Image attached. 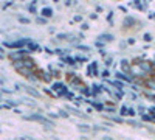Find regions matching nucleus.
<instances>
[{
	"label": "nucleus",
	"mask_w": 155,
	"mask_h": 140,
	"mask_svg": "<svg viewBox=\"0 0 155 140\" xmlns=\"http://www.w3.org/2000/svg\"><path fill=\"white\" fill-rule=\"evenodd\" d=\"M107 20L113 23V12H109V16H107Z\"/></svg>",
	"instance_id": "473e14b6"
},
{
	"label": "nucleus",
	"mask_w": 155,
	"mask_h": 140,
	"mask_svg": "<svg viewBox=\"0 0 155 140\" xmlns=\"http://www.w3.org/2000/svg\"><path fill=\"white\" fill-rule=\"evenodd\" d=\"M144 84H146V87H149V89H152V90H155V78H149Z\"/></svg>",
	"instance_id": "f3484780"
},
{
	"label": "nucleus",
	"mask_w": 155,
	"mask_h": 140,
	"mask_svg": "<svg viewBox=\"0 0 155 140\" xmlns=\"http://www.w3.org/2000/svg\"><path fill=\"white\" fill-rule=\"evenodd\" d=\"M65 111L67 112H71V114H74V115H78V117H85L84 114H81L78 109H74V108H71V106H65Z\"/></svg>",
	"instance_id": "4468645a"
},
{
	"label": "nucleus",
	"mask_w": 155,
	"mask_h": 140,
	"mask_svg": "<svg viewBox=\"0 0 155 140\" xmlns=\"http://www.w3.org/2000/svg\"><path fill=\"white\" fill-rule=\"evenodd\" d=\"M44 80H45V81H51V75H47V73H45V75H44Z\"/></svg>",
	"instance_id": "e433bc0d"
},
{
	"label": "nucleus",
	"mask_w": 155,
	"mask_h": 140,
	"mask_svg": "<svg viewBox=\"0 0 155 140\" xmlns=\"http://www.w3.org/2000/svg\"><path fill=\"white\" fill-rule=\"evenodd\" d=\"M19 22H20V23H27V25H28V23H30V19H28V17H19Z\"/></svg>",
	"instance_id": "c85d7f7f"
},
{
	"label": "nucleus",
	"mask_w": 155,
	"mask_h": 140,
	"mask_svg": "<svg viewBox=\"0 0 155 140\" xmlns=\"http://www.w3.org/2000/svg\"><path fill=\"white\" fill-rule=\"evenodd\" d=\"M45 52H47L48 55H53V50H50V48H45Z\"/></svg>",
	"instance_id": "37998d69"
},
{
	"label": "nucleus",
	"mask_w": 155,
	"mask_h": 140,
	"mask_svg": "<svg viewBox=\"0 0 155 140\" xmlns=\"http://www.w3.org/2000/svg\"><path fill=\"white\" fill-rule=\"evenodd\" d=\"M76 48L82 50V52H85V53H88V52H90V47H88V45H76Z\"/></svg>",
	"instance_id": "412c9836"
},
{
	"label": "nucleus",
	"mask_w": 155,
	"mask_h": 140,
	"mask_svg": "<svg viewBox=\"0 0 155 140\" xmlns=\"http://www.w3.org/2000/svg\"><path fill=\"white\" fill-rule=\"evenodd\" d=\"M137 66L140 67L141 72H144L146 75L147 73H153V64H152V62H149V61H140Z\"/></svg>",
	"instance_id": "20e7f679"
},
{
	"label": "nucleus",
	"mask_w": 155,
	"mask_h": 140,
	"mask_svg": "<svg viewBox=\"0 0 155 140\" xmlns=\"http://www.w3.org/2000/svg\"><path fill=\"white\" fill-rule=\"evenodd\" d=\"M98 39L104 44V42H110V41H113L115 37H113V34H107V33H104V34H99L98 36Z\"/></svg>",
	"instance_id": "9d476101"
},
{
	"label": "nucleus",
	"mask_w": 155,
	"mask_h": 140,
	"mask_svg": "<svg viewBox=\"0 0 155 140\" xmlns=\"http://www.w3.org/2000/svg\"><path fill=\"white\" fill-rule=\"evenodd\" d=\"M95 45H96L98 48H102V47H104V44H102L101 41H96V44H95Z\"/></svg>",
	"instance_id": "f704fd0d"
},
{
	"label": "nucleus",
	"mask_w": 155,
	"mask_h": 140,
	"mask_svg": "<svg viewBox=\"0 0 155 140\" xmlns=\"http://www.w3.org/2000/svg\"><path fill=\"white\" fill-rule=\"evenodd\" d=\"M81 28H82V30H88L90 27H88V23H85V22H82V23H81Z\"/></svg>",
	"instance_id": "2f4dec72"
},
{
	"label": "nucleus",
	"mask_w": 155,
	"mask_h": 140,
	"mask_svg": "<svg viewBox=\"0 0 155 140\" xmlns=\"http://www.w3.org/2000/svg\"><path fill=\"white\" fill-rule=\"evenodd\" d=\"M78 129L82 131V132H90V131H92V128H90L88 125H79V126H78Z\"/></svg>",
	"instance_id": "a211bd4d"
},
{
	"label": "nucleus",
	"mask_w": 155,
	"mask_h": 140,
	"mask_svg": "<svg viewBox=\"0 0 155 140\" xmlns=\"http://www.w3.org/2000/svg\"><path fill=\"white\" fill-rule=\"evenodd\" d=\"M127 109H129V108H126V106H123V108L120 109V115H127Z\"/></svg>",
	"instance_id": "cd10ccee"
},
{
	"label": "nucleus",
	"mask_w": 155,
	"mask_h": 140,
	"mask_svg": "<svg viewBox=\"0 0 155 140\" xmlns=\"http://www.w3.org/2000/svg\"><path fill=\"white\" fill-rule=\"evenodd\" d=\"M127 115H129V117L137 115V111H135V109H132V108H130V109H127Z\"/></svg>",
	"instance_id": "4be33fe9"
},
{
	"label": "nucleus",
	"mask_w": 155,
	"mask_h": 140,
	"mask_svg": "<svg viewBox=\"0 0 155 140\" xmlns=\"http://www.w3.org/2000/svg\"><path fill=\"white\" fill-rule=\"evenodd\" d=\"M87 103H90L95 109H98V111H104V104L102 103H96V101H90V100H87Z\"/></svg>",
	"instance_id": "dca6fc26"
},
{
	"label": "nucleus",
	"mask_w": 155,
	"mask_h": 140,
	"mask_svg": "<svg viewBox=\"0 0 155 140\" xmlns=\"http://www.w3.org/2000/svg\"><path fill=\"white\" fill-rule=\"evenodd\" d=\"M27 50L31 53V52H42V47L39 45V44H36V42H33V41H30L28 44H27Z\"/></svg>",
	"instance_id": "423d86ee"
},
{
	"label": "nucleus",
	"mask_w": 155,
	"mask_h": 140,
	"mask_svg": "<svg viewBox=\"0 0 155 140\" xmlns=\"http://www.w3.org/2000/svg\"><path fill=\"white\" fill-rule=\"evenodd\" d=\"M48 117H53V118H58L59 115H58V114H48Z\"/></svg>",
	"instance_id": "a19ab883"
},
{
	"label": "nucleus",
	"mask_w": 155,
	"mask_h": 140,
	"mask_svg": "<svg viewBox=\"0 0 155 140\" xmlns=\"http://www.w3.org/2000/svg\"><path fill=\"white\" fill-rule=\"evenodd\" d=\"M41 16H42L44 19H50V17H53V9L48 8V6L42 8V11H41Z\"/></svg>",
	"instance_id": "1a4fd4ad"
},
{
	"label": "nucleus",
	"mask_w": 155,
	"mask_h": 140,
	"mask_svg": "<svg viewBox=\"0 0 155 140\" xmlns=\"http://www.w3.org/2000/svg\"><path fill=\"white\" fill-rule=\"evenodd\" d=\"M53 94H54V95H59V97H65V95L68 94L67 86L62 84V83H54V84H53Z\"/></svg>",
	"instance_id": "7ed1b4c3"
},
{
	"label": "nucleus",
	"mask_w": 155,
	"mask_h": 140,
	"mask_svg": "<svg viewBox=\"0 0 155 140\" xmlns=\"http://www.w3.org/2000/svg\"><path fill=\"white\" fill-rule=\"evenodd\" d=\"M116 78H118V80H123V81H127V83H130V81H132L130 76L126 75V73H123V72H116Z\"/></svg>",
	"instance_id": "ddd939ff"
},
{
	"label": "nucleus",
	"mask_w": 155,
	"mask_h": 140,
	"mask_svg": "<svg viewBox=\"0 0 155 140\" xmlns=\"http://www.w3.org/2000/svg\"><path fill=\"white\" fill-rule=\"evenodd\" d=\"M22 76H25V78H30V76H33L34 75V70H30V69H25V67H22V69H19L17 70Z\"/></svg>",
	"instance_id": "9b49d317"
},
{
	"label": "nucleus",
	"mask_w": 155,
	"mask_h": 140,
	"mask_svg": "<svg viewBox=\"0 0 155 140\" xmlns=\"http://www.w3.org/2000/svg\"><path fill=\"white\" fill-rule=\"evenodd\" d=\"M101 75H102V78H109V76H110V73H109V70H104V72H102Z\"/></svg>",
	"instance_id": "7c9ffc66"
},
{
	"label": "nucleus",
	"mask_w": 155,
	"mask_h": 140,
	"mask_svg": "<svg viewBox=\"0 0 155 140\" xmlns=\"http://www.w3.org/2000/svg\"><path fill=\"white\" fill-rule=\"evenodd\" d=\"M59 117H64V118H68V114H67V111H59Z\"/></svg>",
	"instance_id": "a878e982"
},
{
	"label": "nucleus",
	"mask_w": 155,
	"mask_h": 140,
	"mask_svg": "<svg viewBox=\"0 0 155 140\" xmlns=\"http://www.w3.org/2000/svg\"><path fill=\"white\" fill-rule=\"evenodd\" d=\"M22 64H23L25 69H30V70H34V69H36V62H34L31 58H28V56L22 59Z\"/></svg>",
	"instance_id": "39448f33"
},
{
	"label": "nucleus",
	"mask_w": 155,
	"mask_h": 140,
	"mask_svg": "<svg viewBox=\"0 0 155 140\" xmlns=\"http://www.w3.org/2000/svg\"><path fill=\"white\" fill-rule=\"evenodd\" d=\"M123 25H124L126 28H130V27H134V25H137V19H134V17H130V16H127V17H124Z\"/></svg>",
	"instance_id": "0eeeda50"
},
{
	"label": "nucleus",
	"mask_w": 155,
	"mask_h": 140,
	"mask_svg": "<svg viewBox=\"0 0 155 140\" xmlns=\"http://www.w3.org/2000/svg\"><path fill=\"white\" fill-rule=\"evenodd\" d=\"M61 61H62V64H64V62H67L68 66H74V64H76V61H74L73 58H70V56H62Z\"/></svg>",
	"instance_id": "2eb2a0df"
},
{
	"label": "nucleus",
	"mask_w": 155,
	"mask_h": 140,
	"mask_svg": "<svg viewBox=\"0 0 155 140\" xmlns=\"http://www.w3.org/2000/svg\"><path fill=\"white\" fill-rule=\"evenodd\" d=\"M121 69H123V73H126V75L130 73V66H129V61L127 59H123L121 61ZM129 76H130V75H129Z\"/></svg>",
	"instance_id": "f8f14e48"
},
{
	"label": "nucleus",
	"mask_w": 155,
	"mask_h": 140,
	"mask_svg": "<svg viewBox=\"0 0 155 140\" xmlns=\"http://www.w3.org/2000/svg\"><path fill=\"white\" fill-rule=\"evenodd\" d=\"M127 44H129V45H132V44H135V39H134V37H129V41H127Z\"/></svg>",
	"instance_id": "4c0bfd02"
},
{
	"label": "nucleus",
	"mask_w": 155,
	"mask_h": 140,
	"mask_svg": "<svg viewBox=\"0 0 155 140\" xmlns=\"http://www.w3.org/2000/svg\"><path fill=\"white\" fill-rule=\"evenodd\" d=\"M102 140H113L110 135H104V137H102Z\"/></svg>",
	"instance_id": "79ce46f5"
},
{
	"label": "nucleus",
	"mask_w": 155,
	"mask_h": 140,
	"mask_svg": "<svg viewBox=\"0 0 155 140\" xmlns=\"http://www.w3.org/2000/svg\"><path fill=\"white\" fill-rule=\"evenodd\" d=\"M28 9H30L31 12H36V8H34V5H30V6H28Z\"/></svg>",
	"instance_id": "58836bf2"
},
{
	"label": "nucleus",
	"mask_w": 155,
	"mask_h": 140,
	"mask_svg": "<svg viewBox=\"0 0 155 140\" xmlns=\"http://www.w3.org/2000/svg\"><path fill=\"white\" fill-rule=\"evenodd\" d=\"M20 87H23V89H25V92H28V94L33 95L34 98H39V97H41V94H39L37 90H34V87H31V86H25V84H22Z\"/></svg>",
	"instance_id": "6e6552de"
},
{
	"label": "nucleus",
	"mask_w": 155,
	"mask_h": 140,
	"mask_svg": "<svg viewBox=\"0 0 155 140\" xmlns=\"http://www.w3.org/2000/svg\"><path fill=\"white\" fill-rule=\"evenodd\" d=\"M53 53H56V55H61V56H62V55H67V53H68V50H65V48H56Z\"/></svg>",
	"instance_id": "aec40b11"
},
{
	"label": "nucleus",
	"mask_w": 155,
	"mask_h": 140,
	"mask_svg": "<svg viewBox=\"0 0 155 140\" xmlns=\"http://www.w3.org/2000/svg\"><path fill=\"white\" fill-rule=\"evenodd\" d=\"M30 55V52L27 48H22V50H16V52H9L8 53V58L12 61V62H16V61H22L23 58H27Z\"/></svg>",
	"instance_id": "f257e3e1"
},
{
	"label": "nucleus",
	"mask_w": 155,
	"mask_h": 140,
	"mask_svg": "<svg viewBox=\"0 0 155 140\" xmlns=\"http://www.w3.org/2000/svg\"><path fill=\"white\" fill-rule=\"evenodd\" d=\"M3 52H5V50L0 48V59H5V53H3Z\"/></svg>",
	"instance_id": "c9c22d12"
},
{
	"label": "nucleus",
	"mask_w": 155,
	"mask_h": 140,
	"mask_svg": "<svg viewBox=\"0 0 155 140\" xmlns=\"http://www.w3.org/2000/svg\"><path fill=\"white\" fill-rule=\"evenodd\" d=\"M23 118H27V120H34V121H39V123H42L44 126H54V121H51L50 118L44 117V115H39V114H31V115L28 117H23Z\"/></svg>",
	"instance_id": "f03ea898"
},
{
	"label": "nucleus",
	"mask_w": 155,
	"mask_h": 140,
	"mask_svg": "<svg viewBox=\"0 0 155 140\" xmlns=\"http://www.w3.org/2000/svg\"><path fill=\"white\" fill-rule=\"evenodd\" d=\"M90 19H98V16H96V12H92V14H90Z\"/></svg>",
	"instance_id": "ea45409f"
},
{
	"label": "nucleus",
	"mask_w": 155,
	"mask_h": 140,
	"mask_svg": "<svg viewBox=\"0 0 155 140\" xmlns=\"http://www.w3.org/2000/svg\"><path fill=\"white\" fill-rule=\"evenodd\" d=\"M106 66H107V67L113 66V58H106Z\"/></svg>",
	"instance_id": "bb28decb"
},
{
	"label": "nucleus",
	"mask_w": 155,
	"mask_h": 140,
	"mask_svg": "<svg viewBox=\"0 0 155 140\" xmlns=\"http://www.w3.org/2000/svg\"><path fill=\"white\" fill-rule=\"evenodd\" d=\"M81 90H82V94H84V95H87V97H88L90 94H92V90H90V89H88V87H82V89H81Z\"/></svg>",
	"instance_id": "393cba45"
},
{
	"label": "nucleus",
	"mask_w": 155,
	"mask_h": 140,
	"mask_svg": "<svg viewBox=\"0 0 155 140\" xmlns=\"http://www.w3.org/2000/svg\"><path fill=\"white\" fill-rule=\"evenodd\" d=\"M92 89H93L92 92H93L95 95H96V94H101V92H102V86H98V84H93V86H92Z\"/></svg>",
	"instance_id": "6ab92c4d"
},
{
	"label": "nucleus",
	"mask_w": 155,
	"mask_h": 140,
	"mask_svg": "<svg viewBox=\"0 0 155 140\" xmlns=\"http://www.w3.org/2000/svg\"><path fill=\"white\" fill-rule=\"evenodd\" d=\"M74 22H82V16H74Z\"/></svg>",
	"instance_id": "72a5a7b5"
},
{
	"label": "nucleus",
	"mask_w": 155,
	"mask_h": 140,
	"mask_svg": "<svg viewBox=\"0 0 155 140\" xmlns=\"http://www.w3.org/2000/svg\"><path fill=\"white\" fill-rule=\"evenodd\" d=\"M36 22L41 23V25H45V23H47V19H44V17H36Z\"/></svg>",
	"instance_id": "b1692460"
},
{
	"label": "nucleus",
	"mask_w": 155,
	"mask_h": 140,
	"mask_svg": "<svg viewBox=\"0 0 155 140\" xmlns=\"http://www.w3.org/2000/svg\"><path fill=\"white\" fill-rule=\"evenodd\" d=\"M144 112H146V109L143 106H138V114H140V115H144Z\"/></svg>",
	"instance_id": "c756f323"
},
{
	"label": "nucleus",
	"mask_w": 155,
	"mask_h": 140,
	"mask_svg": "<svg viewBox=\"0 0 155 140\" xmlns=\"http://www.w3.org/2000/svg\"><path fill=\"white\" fill-rule=\"evenodd\" d=\"M143 39H144L146 42H150V41H152V34H150V33H146V34L143 36Z\"/></svg>",
	"instance_id": "5701e85b"
}]
</instances>
